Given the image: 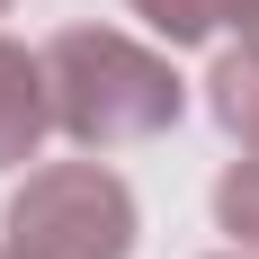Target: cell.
Masks as SVG:
<instances>
[{"instance_id":"obj_1","label":"cell","mask_w":259,"mask_h":259,"mask_svg":"<svg viewBox=\"0 0 259 259\" xmlns=\"http://www.w3.org/2000/svg\"><path fill=\"white\" fill-rule=\"evenodd\" d=\"M45 99L54 125L90 143V152H116V143H143V134L179 125V72L161 63L152 45H134L116 27H63L45 45Z\"/></svg>"},{"instance_id":"obj_2","label":"cell","mask_w":259,"mask_h":259,"mask_svg":"<svg viewBox=\"0 0 259 259\" xmlns=\"http://www.w3.org/2000/svg\"><path fill=\"white\" fill-rule=\"evenodd\" d=\"M134 188L99 161H45L9 197V259H125Z\"/></svg>"},{"instance_id":"obj_3","label":"cell","mask_w":259,"mask_h":259,"mask_svg":"<svg viewBox=\"0 0 259 259\" xmlns=\"http://www.w3.org/2000/svg\"><path fill=\"white\" fill-rule=\"evenodd\" d=\"M54 134V99H45V54H27L0 36V170L36 161V143Z\"/></svg>"},{"instance_id":"obj_4","label":"cell","mask_w":259,"mask_h":259,"mask_svg":"<svg viewBox=\"0 0 259 259\" xmlns=\"http://www.w3.org/2000/svg\"><path fill=\"white\" fill-rule=\"evenodd\" d=\"M134 18L152 27V36H170V45H206L224 27L259 36V0H134Z\"/></svg>"},{"instance_id":"obj_5","label":"cell","mask_w":259,"mask_h":259,"mask_svg":"<svg viewBox=\"0 0 259 259\" xmlns=\"http://www.w3.org/2000/svg\"><path fill=\"white\" fill-rule=\"evenodd\" d=\"M206 99H214V125L233 134L241 152H259V36H241V45L214 63Z\"/></svg>"},{"instance_id":"obj_6","label":"cell","mask_w":259,"mask_h":259,"mask_svg":"<svg viewBox=\"0 0 259 259\" xmlns=\"http://www.w3.org/2000/svg\"><path fill=\"white\" fill-rule=\"evenodd\" d=\"M214 224H224L241 250H259V152L233 161V170L214 179Z\"/></svg>"},{"instance_id":"obj_7","label":"cell","mask_w":259,"mask_h":259,"mask_svg":"<svg viewBox=\"0 0 259 259\" xmlns=\"http://www.w3.org/2000/svg\"><path fill=\"white\" fill-rule=\"evenodd\" d=\"M224 259H250V250H224Z\"/></svg>"},{"instance_id":"obj_8","label":"cell","mask_w":259,"mask_h":259,"mask_svg":"<svg viewBox=\"0 0 259 259\" xmlns=\"http://www.w3.org/2000/svg\"><path fill=\"white\" fill-rule=\"evenodd\" d=\"M0 9H9V0H0Z\"/></svg>"},{"instance_id":"obj_9","label":"cell","mask_w":259,"mask_h":259,"mask_svg":"<svg viewBox=\"0 0 259 259\" xmlns=\"http://www.w3.org/2000/svg\"><path fill=\"white\" fill-rule=\"evenodd\" d=\"M0 259H9V250H0Z\"/></svg>"}]
</instances>
